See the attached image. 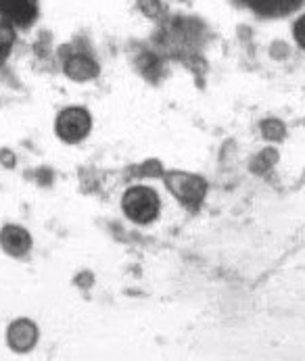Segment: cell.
I'll list each match as a JSON object with an SVG mask.
<instances>
[{"label":"cell","instance_id":"cell-1","mask_svg":"<svg viewBox=\"0 0 305 361\" xmlns=\"http://www.w3.org/2000/svg\"><path fill=\"white\" fill-rule=\"evenodd\" d=\"M124 211L136 224H149L159 215V197L152 188L134 186L124 195Z\"/></svg>","mask_w":305,"mask_h":361},{"label":"cell","instance_id":"cell-2","mask_svg":"<svg viewBox=\"0 0 305 361\" xmlns=\"http://www.w3.org/2000/svg\"><path fill=\"white\" fill-rule=\"evenodd\" d=\"M90 132V115L84 109H65L56 119V134L65 142H80Z\"/></svg>","mask_w":305,"mask_h":361},{"label":"cell","instance_id":"cell-3","mask_svg":"<svg viewBox=\"0 0 305 361\" xmlns=\"http://www.w3.org/2000/svg\"><path fill=\"white\" fill-rule=\"evenodd\" d=\"M0 245L2 249L13 255V257H23L30 247H32V238L30 234L23 230V228H17V226H6L2 232H0Z\"/></svg>","mask_w":305,"mask_h":361},{"label":"cell","instance_id":"cell-4","mask_svg":"<svg viewBox=\"0 0 305 361\" xmlns=\"http://www.w3.org/2000/svg\"><path fill=\"white\" fill-rule=\"evenodd\" d=\"M259 17H285L301 6L304 0H243Z\"/></svg>","mask_w":305,"mask_h":361},{"label":"cell","instance_id":"cell-5","mask_svg":"<svg viewBox=\"0 0 305 361\" xmlns=\"http://www.w3.org/2000/svg\"><path fill=\"white\" fill-rule=\"evenodd\" d=\"M36 336H38L36 326H34L32 322H28V319L15 322V324L11 326V330H8V343H11V347H13L15 351H19V353L30 351V349L34 347V343H36Z\"/></svg>","mask_w":305,"mask_h":361},{"label":"cell","instance_id":"cell-6","mask_svg":"<svg viewBox=\"0 0 305 361\" xmlns=\"http://www.w3.org/2000/svg\"><path fill=\"white\" fill-rule=\"evenodd\" d=\"M65 71L73 80H90L99 73V65L88 54H73L67 59Z\"/></svg>","mask_w":305,"mask_h":361},{"label":"cell","instance_id":"cell-7","mask_svg":"<svg viewBox=\"0 0 305 361\" xmlns=\"http://www.w3.org/2000/svg\"><path fill=\"white\" fill-rule=\"evenodd\" d=\"M0 13L8 21H30L34 17V0H0Z\"/></svg>","mask_w":305,"mask_h":361},{"label":"cell","instance_id":"cell-8","mask_svg":"<svg viewBox=\"0 0 305 361\" xmlns=\"http://www.w3.org/2000/svg\"><path fill=\"white\" fill-rule=\"evenodd\" d=\"M176 176H178V180H180V182H189L191 186H195V188H197V190H195V195H197L199 199L203 197L205 186L201 180H197V178H193V176H184V173H176ZM172 190H174V192H176L180 199H184V201H191L189 192H193V188H189V186H182V188H180V186H172Z\"/></svg>","mask_w":305,"mask_h":361},{"label":"cell","instance_id":"cell-9","mask_svg":"<svg viewBox=\"0 0 305 361\" xmlns=\"http://www.w3.org/2000/svg\"><path fill=\"white\" fill-rule=\"evenodd\" d=\"M293 34H295V40H297V44H299L301 49H305V15L304 17H299V19L295 21Z\"/></svg>","mask_w":305,"mask_h":361}]
</instances>
